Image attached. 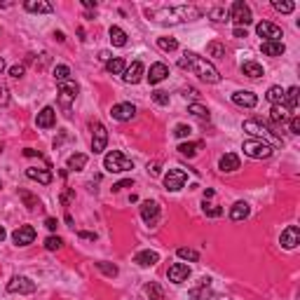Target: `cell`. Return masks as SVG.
Returning <instances> with one entry per match:
<instances>
[{
	"label": "cell",
	"mask_w": 300,
	"mask_h": 300,
	"mask_svg": "<svg viewBox=\"0 0 300 300\" xmlns=\"http://www.w3.org/2000/svg\"><path fill=\"white\" fill-rule=\"evenodd\" d=\"M150 19L159 24H181V21H195L202 17V10L195 5H176V7H157V10H145Z\"/></svg>",
	"instance_id": "6da1fadb"
},
{
	"label": "cell",
	"mask_w": 300,
	"mask_h": 300,
	"mask_svg": "<svg viewBox=\"0 0 300 300\" xmlns=\"http://www.w3.org/2000/svg\"><path fill=\"white\" fill-rule=\"evenodd\" d=\"M178 66L181 68H188V71H193L199 80H204V82H209V85H216L218 80H221V73L216 71V66L207 61L204 56H199L195 52H185L178 59Z\"/></svg>",
	"instance_id": "7a4b0ae2"
},
{
	"label": "cell",
	"mask_w": 300,
	"mask_h": 300,
	"mask_svg": "<svg viewBox=\"0 0 300 300\" xmlns=\"http://www.w3.org/2000/svg\"><path fill=\"white\" fill-rule=\"evenodd\" d=\"M104 169L108 171V174H124V171L134 169V162H131L127 155H122L120 150H110V153L104 157Z\"/></svg>",
	"instance_id": "3957f363"
},
{
	"label": "cell",
	"mask_w": 300,
	"mask_h": 300,
	"mask_svg": "<svg viewBox=\"0 0 300 300\" xmlns=\"http://www.w3.org/2000/svg\"><path fill=\"white\" fill-rule=\"evenodd\" d=\"M242 150H244V155L253 157V159H267V157L274 153L272 145L261 141V139H247V141L242 143Z\"/></svg>",
	"instance_id": "277c9868"
},
{
	"label": "cell",
	"mask_w": 300,
	"mask_h": 300,
	"mask_svg": "<svg viewBox=\"0 0 300 300\" xmlns=\"http://www.w3.org/2000/svg\"><path fill=\"white\" fill-rule=\"evenodd\" d=\"M230 19L235 21L237 26H244L247 28L251 21H253V14H251V7H248L247 2H242V0H237L232 2V7H230Z\"/></svg>",
	"instance_id": "5b68a950"
},
{
	"label": "cell",
	"mask_w": 300,
	"mask_h": 300,
	"mask_svg": "<svg viewBox=\"0 0 300 300\" xmlns=\"http://www.w3.org/2000/svg\"><path fill=\"white\" fill-rule=\"evenodd\" d=\"M185 181H188V174L183 169H169L164 174V188L169 193H178L181 188H185Z\"/></svg>",
	"instance_id": "8992f818"
},
{
	"label": "cell",
	"mask_w": 300,
	"mask_h": 300,
	"mask_svg": "<svg viewBox=\"0 0 300 300\" xmlns=\"http://www.w3.org/2000/svg\"><path fill=\"white\" fill-rule=\"evenodd\" d=\"M75 96H78V85L73 80H66V82L59 85V104H61L64 110L71 108V104L75 101Z\"/></svg>",
	"instance_id": "52a82bcc"
},
{
	"label": "cell",
	"mask_w": 300,
	"mask_h": 300,
	"mask_svg": "<svg viewBox=\"0 0 300 300\" xmlns=\"http://www.w3.org/2000/svg\"><path fill=\"white\" fill-rule=\"evenodd\" d=\"M256 33L265 38V42H282V28L272 24V21H261L256 26Z\"/></svg>",
	"instance_id": "ba28073f"
},
{
	"label": "cell",
	"mask_w": 300,
	"mask_h": 300,
	"mask_svg": "<svg viewBox=\"0 0 300 300\" xmlns=\"http://www.w3.org/2000/svg\"><path fill=\"white\" fill-rule=\"evenodd\" d=\"M106 145H108V129L101 122H96L94 124V134H91V150H94V155L104 153Z\"/></svg>",
	"instance_id": "9c48e42d"
},
{
	"label": "cell",
	"mask_w": 300,
	"mask_h": 300,
	"mask_svg": "<svg viewBox=\"0 0 300 300\" xmlns=\"http://www.w3.org/2000/svg\"><path fill=\"white\" fill-rule=\"evenodd\" d=\"M12 242L17 247H28L35 242V228L33 225H19L12 232Z\"/></svg>",
	"instance_id": "30bf717a"
},
{
	"label": "cell",
	"mask_w": 300,
	"mask_h": 300,
	"mask_svg": "<svg viewBox=\"0 0 300 300\" xmlns=\"http://www.w3.org/2000/svg\"><path fill=\"white\" fill-rule=\"evenodd\" d=\"M7 291L10 293H19V296H26V293L35 291V282H31L28 277H12L10 284H7Z\"/></svg>",
	"instance_id": "8fae6325"
},
{
	"label": "cell",
	"mask_w": 300,
	"mask_h": 300,
	"mask_svg": "<svg viewBox=\"0 0 300 300\" xmlns=\"http://www.w3.org/2000/svg\"><path fill=\"white\" fill-rule=\"evenodd\" d=\"M279 244L284 248H288V251H293V248L300 244V228L298 225H288L286 230L282 232V237H279Z\"/></svg>",
	"instance_id": "7c38bea8"
},
{
	"label": "cell",
	"mask_w": 300,
	"mask_h": 300,
	"mask_svg": "<svg viewBox=\"0 0 300 300\" xmlns=\"http://www.w3.org/2000/svg\"><path fill=\"white\" fill-rule=\"evenodd\" d=\"M167 277H169L171 284H183L190 277V267L185 263H174V265H169V270H167Z\"/></svg>",
	"instance_id": "4fadbf2b"
},
{
	"label": "cell",
	"mask_w": 300,
	"mask_h": 300,
	"mask_svg": "<svg viewBox=\"0 0 300 300\" xmlns=\"http://www.w3.org/2000/svg\"><path fill=\"white\" fill-rule=\"evenodd\" d=\"M244 131L253 134L256 139H261L265 143H270V141H267V139H270V129L263 124L261 120H247V122H244Z\"/></svg>",
	"instance_id": "5bb4252c"
},
{
	"label": "cell",
	"mask_w": 300,
	"mask_h": 300,
	"mask_svg": "<svg viewBox=\"0 0 300 300\" xmlns=\"http://www.w3.org/2000/svg\"><path fill=\"white\" fill-rule=\"evenodd\" d=\"M232 104L239 106V108H256L258 96H256L253 91H248V89H239V91L232 94Z\"/></svg>",
	"instance_id": "9a60e30c"
},
{
	"label": "cell",
	"mask_w": 300,
	"mask_h": 300,
	"mask_svg": "<svg viewBox=\"0 0 300 300\" xmlns=\"http://www.w3.org/2000/svg\"><path fill=\"white\" fill-rule=\"evenodd\" d=\"M143 73H145L143 64H141V61H134L129 68H124L122 80H124L127 85H139V82H141V78H143Z\"/></svg>",
	"instance_id": "2e32d148"
},
{
	"label": "cell",
	"mask_w": 300,
	"mask_h": 300,
	"mask_svg": "<svg viewBox=\"0 0 300 300\" xmlns=\"http://www.w3.org/2000/svg\"><path fill=\"white\" fill-rule=\"evenodd\" d=\"M110 115L118 120V122H129V120L136 115V106L134 104H115L113 110H110Z\"/></svg>",
	"instance_id": "e0dca14e"
},
{
	"label": "cell",
	"mask_w": 300,
	"mask_h": 300,
	"mask_svg": "<svg viewBox=\"0 0 300 300\" xmlns=\"http://www.w3.org/2000/svg\"><path fill=\"white\" fill-rule=\"evenodd\" d=\"M35 124H38L40 129H50L56 124V110H54L52 106H47V108H42L38 113V118H35Z\"/></svg>",
	"instance_id": "ac0fdd59"
},
{
	"label": "cell",
	"mask_w": 300,
	"mask_h": 300,
	"mask_svg": "<svg viewBox=\"0 0 300 300\" xmlns=\"http://www.w3.org/2000/svg\"><path fill=\"white\" fill-rule=\"evenodd\" d=\"M169 75V66L167 64H162V61H157V64H153L150 66V71H148V82L150 85H157V82H162V80Z\"/></svg>",
	"instance_id": "d6986e66"
},
{
	"label": "cell",
	"mask_w": 300,
	"mask_h": 300,
	"mask_svg": "<svg viewBox=\"0 0 300 300\" xmlns=\"http://www.w3.org/2000/svg\"><path fill=\"white\" fill-rule=\"evenodd\" d=\"M141 218H143L148 225H153V223L159 218V204H157V202H150V199L143 202V204H141Z\"/></svg>",
	"instance_id": "ffe728a7"
},
{
	"label": "cell",
	"mask_w": 300,
	"mask_h": 300,
	"mask_svg": "<svg viewBox=\"0 0 300 300\" xmlns=\"http://www.w3.org/2000/svg\"><path fill=\"white\" fill-rule=\"evenodd\" d=\"M209 286H211V279L209 277H202L199 284H197L195 288H190V300H207L211 296Z\"/></svg>",
	"instance_id": "44dd1931"
},
{
	"label": "cell",
	"mask_w": 300,
	"mask_h": 300,
	"mask_svg": "<svg viewBox=\"0 0 300 300\" xmlns=\"http://www.w3.org/2000/svg\"><path fill=\"white\" fill-rule=\"evenodd\" d=\"M239 167H242V162H239V155H235V153H225L218 159V169L221 171H237Z\"/></svg>",
	"instance_id": "7402d4cb"
},
{
	"label": "cell",
	"mask_w": 300,
	"mask_h": 300,
	"mask_svg": "<svg viewBox=\"0 0 300 300\" xmlns=\"http://www.w3.org/2000/svg\"><path fill=\"white\" fill-rule=\"evenodd\" d=\"M24 10L26 12H35V14H50L54 7L50 2H45V0H26L24 2Z\"/></svg>",
	"instance_id": "603a6c76"
},
{
	"label": "cell",
	"mask_w": 300,
	"mask_h": 300,
	"mask_svg": "<svg viewBox=\"0 0 300 300\" xmlns=\"http://www.w3.org/2000/svg\"><path fill=\"white\" fill-rule=\"evenodd\" d=\"M26 176L31 178V181H38L42 183V185H50L52 183V174L47 169H38V167H28L26 169Z\"/></svg>",
	"instance_id": "cb8c5ba5"
},
{
	"label": "cell",
	"mask_w": 300,
	"mask_h": 300,
	"mask_svg": "<svg viewBox=\"0 0 300 300\" xmlns=\"http://www.w3.org/2000/svg\"><path fill=\"white\" fill-rule=\"evenodd\" d=\"M159 261V256H157V251H139L136 256H134V263H139L141 267H150V265H155Z\"/></svg>",
	"instance_id": "d4e9b609"
},
{
	"label": "cell",
	"mask_w": 300,
	"mask_h": 300,
	"mask_svg": "<svg viewBox=\"0 0 300 300\" xmlns=\"http://www.w3.org/2000/svg\"><path fill=\"white\" fill-rule=\"evenodd\" d=\"M248 213H251V207H248L247 202H235L232 209H230V218L237 223V221H244Z\"/></svg>",
	"instance_id": "484cf974"
},
{
	"label": "cell",
	"mask_w": 300,
	"mask_h": 300,
	"mask_svg": "<svg viewBox=\"0 0 300 300\" xmlns=\"http://www.w3.org/2000/svg\"><path fill=\"white\" fill-rule=\"evenodd\" d=\"M108 35H110L113 47H124V45H127V33H124V31H122L120 26H110Z\"/></svg>",
	"instance_id": "4316f807"
},
{
	"label": "cell",
	"mask_w": 300,
	"mask_h": 300,
	"mask_svg": "<svg viewBox=\"0 0 300 300\" xmlns=\"http://www.w3.org/2000/svg\"><path fill=\"white\" fill-rule=\"evenodd\" d=\"M284 96H286V91L282 89V87H277V85H274V87H270V89H267V94H265V99H267L272 106H284Z\"/></svg>",
	"instance_id": "83f0119b"
},
{
	"label": "cell",
	"mask_w": 300,
	"mask_h": 300,
	"mask_svg": "<svg viewBox=\"0 0 300 300\" xmlns=\"http://www.w3.org/2000/svg\"><path fill=\"white\" fill-rule=\"evenodd\" d=\"M242 73L248 75V78L258 80V78H263V66L256 64V61H244V64H242Z\"/></svg>",
	"instance_id": "f1b7e54d"
},
{
	"label": "cell",
	"mask_w": 300,
	"mask_h": 300,
	"mask_svg": "<svg viewBox=\"0 0 300 300\" xmlns=\"http://www.w3.org/2000/svg\"><path fill=\"white\" fill-rule=\"evenodd\" d=\"M261 50H263V54H267V56H282V54L286 52L284 42H263Z\"/></svg>",
	"instance_id": "f546056e"
},
{
	"label": "cell",
	"mask_w": 300,
	"mask_h": 300,
	"mask_svg": "<svg viewBox=\"0 0 300 300\" xmlns=\"http://www.w3.org/2000/svg\"><path fill=\"white\" fill-rule=\"evenodd\" d=\"M66 167L71 171H80L87 167V155H82V153H75V155L68 157V162H66Z\"/></svg>",
	"instance_id": "4dcf8cb0"
},
{
	"label": "cell",
	"mask_w": 300,
	"mask_h": 300,
	"mask_svg": "<svg viewBox=\"0 0 300 300\" xmlns=\"http://www.w3.org/2000/svg\"><path fill=\"white\" fill-rule=\"evenodd\" d=\"M188 113L197 120H204V122L209 120V110H207V106H202V104H190L188 106Z\"/></svg>",
	"instance_id": "1f68e13d"
},
{
	"label": "cell",
	"mask_w": 300,
	"mask_h": 300,
	"mask_svg": "<svg viewBox=\"0 0 300 300\" xmlns=\"http://www.w3.org/2000/svg\"><path fill=\"white\" fill-rule=\"evenodd\" d=\"M288 110L286 106H272V110H270V118H272V122H286L288 120Z\"/></svg>",
	"instance_id": "d6a6232c"
},
{
	"label": "cell",
	"mask_w": 300,
	"mask_h": 300,
	"mask_svg": "<svg viewBox=\"0 0 300 300\" xmlns=\"http://www.w3.org/2000/svg\"><path fill=\"white\" fill-rule=\"evenodd\" d=\"M124 68H127V66H124V61H122L120 56L110 59V61L106 64V71H108V73H113V75H122V73H124Z\"/></svg>",
	"instance_id": "836d02e7"
},
{
	"label": "cell",
	"mask_w": 300,
	"mask_h": 300,
	"mask_svg": "<svg viewBox=\"0 0 300 300\" xmlns=\"http://www.w3.org/2000/svg\"><path fill=\"white\" fill-rule=\"evenodd\" d=\"M19 197L24 199V204H26V207H28L31 211L42 209V207H40V199H38V197H33L31 193H26V190H19Z\"/></svg>",
	"instance_id": "e575fe53"
},
{
	"label": "cell",
	"mask_w": 300,
	"mask_h": 300,
	"mask_svg": "<svg viewBox=\"0 0 300 300\" xmlns=\"http://www.w3.org/2000/svg\"><path fill=\"white\" fill-rule=\"evenodd\" d=\"M145 293H148V298H150V300H164V291L157 286L155 282L145 284Z\"/></svg>",
	"instance_id": "d590c367"
},
{
	"label": "cell",
	"mask_w": 300,
	"mask_h": 300,
	"mask_svg": "<svg viewBox=\"0 0 300 300\" xmlns=\"http://www.w3.org/2000/svg\"><path fill=\"white\" fill-rule=\"evenodd\" d=\"M157 47L164 50V52H176L178 42H176V38H157Z\"/></svg>",
	"instance_id": "8d00e7d4"
},
{
	"label": "cell",
	"mask_w": 300,
	"mask_h": 300,
	"mask_svg": "<svg viewBox=\"0 0 300 300\" xmlns=\"http://www.w3.org/2000/svg\"><path fill=\"white\" fill-rule=\"evenodd\" d=\"M199 148H202V143H181L178 145V153L183 157H195Z\"/></svg>",
	"instance_id": "74e56055"
},
{
	"label": "cell",
	"mask_w": 300,
	"mask_h": 300,
	"mask_svg": "<svg viewBox=\"0 0 300 300\" xmlns=\"http://www.w3.org/2000/svg\"><path fill=\"white\" fill-rule=\"evenodd\" d=\"M209 17H211V21L223 24V21H228V17H230V14H228V10H225V7H213V10L209 12Z\"/></svg>",
	"instance_id": "f35d334b"
},
{
	"label": "cell",
	"mask_w": 300,
	"mask_h": 300,
	"mask_svg": "<svg viewBox=\"0 0 300 300\" xmlns=\"http://www.w3.org/2000/svg\"><path fill=\"white\" fill-rule=\"evenodd\" d=\"M272 7L277 10V12H282V14H291L293 10H296V2H288V0H284V2H282V0H274Z\"/></svg>",
	"instance_id": "ab89813d"
},
{
	"label": "cell",
	"mask_w": 300,
	"mask_h": 300,
	"mask_svg": "<svg viewBox=\"0 0 300 300\" xmlns=\"http://www.w3.org/2000/svg\"><path fill=\"white\" fill-rule=\"evenodd\" d=\"M54 80L61 85V82H66V80H71V68L68 66H56L54 68Z\"/></svg>",
	"instance_id": "60d3db41"
},
{
	"label": "cell",
	"mask_w": 300,
	"mask_h": 300,
	"mask_svg": "<svg viewBox=\"0 0 300 300\" xmlns=\"http://www.w3.org/2000/svg\"><path fill=\"white\" fill-rule=\"evenodd\" d=\"M176 253H178V258H183V261H193V263H197L199 261V253H197L195 248H178V251H176Z\"/></svg>",
	"instance_id": "b9f144b4"
},
{
	"label": "cell",
	"mask_w": 300,
	"mask_h": 300,
	"mask_svg": "<svg viewBox=\"0 0 300 300\" xmlns=\"http://www.w3.org/2000/svg\"><path fill=\"white\" fill-rule=\"evenodd\" d=\"M207 52H209L211 56H216V59H223V56H225V45H221V42H209V45H207Z\"/></svg>",
	"instance_id": "7bdbcfd3"
},
{
	"label": "cell",
	"mask_w": 300,
	"mask_h": 300,
	"mask_svg": "<svg viewBox=\"0 0 300 300\" xmlns=\"http://www.w3.org/2000/svg\"><path fill=\"white\" fill-rule=\"evenodd\" d=\"M61 247H64V239H61V237L52 235V237L45 239V248H47V251H59Z\"/></svg>",
	"instance_id": "ee69618b"
},
{
	"label": "cell",
	"mask_w": 300,
	"mask_h": 300,
	"mask_svg": "<svg viewBox=\"0 0 300 300\" xmlns=\"http://www.w3.org/2000/svg\"><path fill=\"white\" fill-rule=\"evenodd\" d=\"M96 267H99L104 274H108V277H118V267H115V265H110V263L101 261V263H96Z\"/></svg>",
	"instance_id": "f6af8a7d"
},
{
	"label": "cell",
	"mask_w": 300,
	"mask_h": 300,
	"mask_svg": "<svg viewBox=\"0 0 300 300\" xmlns=\"http://www.w3.org/2000/svg\"><path fill=\"white\" fill-rule=\"evenodd\" d=\"M153 101H155L157 106H169V94L162 89H155L153 91Z\"/></svg>",
	"instance_id": "bcb514c9"
},
{
	"label": "cell",
	"mask_w": 300,
	"mask_h": 300,
	"mask_svg": "<svg viewBox=\"0 0 300 300\" xmlns=\"http://www.w3.org/2000/svg\"><path fill=\"white\" fill-rule=\"evenodd\" d=\"M204 213L211 216V218H216V216L223 213V207H218V204H207V202H204Z\"/></svg>",
	"instance_id": "7dc6e473"
},
{
	"label": "cell",
	"mask_w": 300,
	"mask_h": 300,
	"mask_svg": "<svg viewBox=\"0 0 300 300\" xmlns=\"http://www.w3.org/2000/svg\"><path fill=\"white\" fill-rule=\"evenodd\" d=\"M193 134V129L188 127V124H176V129H174V136L176 139H185V136H190Z\"/></svg>",
	"instance_id": "c3c4849f"
},
{
	"label": "cell",
	"mask_w": 300,
	"mask_h": 300,
	"mask_svg": "<svg viewBox=\"0 0 300 300\" xmlns=\"http://www.w3.org/2000/svg\"><path fill=\"white\" fill-rule=\"evenodd\" d=\"M24 71H26V68H24V64H17V66H12V68H10V75H12L14 80H19V78H24Z\"/></svg>",
	"instance_id": "681fc988"
},
{
	"label": "cell",
	"mask_w": 300,
	"mask_h": 300,
	"mask_svg": "<svg viewBox=\"0 0 300 300\" xmlns=\"http://www.w3.org/2000/svg\"><path fill=\"white\" fill-rule=\"evenodd\" d=\"M10 104V89L5 85H0V106H7Z\"/></svg>",
	"instance_id": "f907efd6"
},
{
	"label": "cell",
	"mask_w": 300,
	"mask_h": 300,
	"mask_svg": "<svg viewBox=\"0 0 300 300\" xmlns=\"http://www.w3.org/2000/svg\"><path fill=\"white\" fill-rule=\"evenodd\" d=\"M131 185H134V181H131V178H124V181H120V183H115V185H113V193H120V190L131 188Z\"/></svg>",
	"instance_id": "816d5d0a"
},
{
	"label": "cell",
	"mask_w": 300,
	"mask_h": 300,
	"mask_svg": "<svg viewBox=\"0 0 300 300\" xmlns=\"http://www.w3.org/2000/svg\"><path fill=\"white\" fill-rule=\"evenodd\" d=\"M288 124H291V134H300V118L298 115L288 118Z\"/></svg>",
	"instance_id": "f5cc1de1"
},
{
	"label": "cell",
	"mask_w": 300,
	"mask_h": 300,
	"mask_svg": "<svg viewBox=\"0 0 300 300\" xmlns=\"http://www.w3.org/2000/svg\"><path fill=\"white\" fill-rule=\"evenodd\" d=\"M148 174L150 176H159V162H148Z\"/></svg>",
	"instance_id": "db71d44e"
},
{
	"label": "cell",
	"mask_w": 300,
	"mask_h": 300,
	"mask_svg": "<svg viewBox=\"0 0 300 300\" xmlns=\"http://www.w3.org/2000/svg\"><path fill=\"white\" fill-rule=\"evenodd\" d=\"M73 197H75V193H73V190H64V195H61V204L66 207V204H68Z\"/></svg>",
	"instance_id": "11a10c76"
},
{
	"label": "cell",
	"mask_w": 300,
	"mask_h": 300,
	"mask_svg": "<svg viewBox=\"0 0 300 300\" xmlns=\"http://www.w3.org/2000/svg\"><path fill=\"white\" fill-rule=\"evenodd\" d=\"M56 225H59V223H56V218H47V221H45V228H47V230H56Z\"/></svg>",
	"instance_id": "9f6ffc18"
},
{
	"label": "cell",
	"mask_w": 300,
	"mask_h": 300,
	"mask_svg": "<svg viewBox=\"0 0 300 300\" xmlns=\"http://www.w3.org/2000/svg\"><path fill=\"white\" fill-rule=\"evenodd\" d=\"M235 38H247V28H244V26H235Z\"/></svg>",
	"instance_id": "6f0895ef"
},
{
	"label": "cell",
	"mask_w": 300,
	"mask_h": 300,
	"mask_svg": "<svg viewBox=\"0 0 300 300\" xmlns=\"http://www.w3.org/2000/svg\"><path fill=\"white\" fill-rule=\"evenodd\" d=\"M24 155H26V157H40V153H38V150H33V148H26V150H24Z\"/></svg>",
	"instance_id": "680465c9"
},
{
	"label": "cell",
	"mask_w": 300,
	"mask_h": 300,
	"mask_svg": "<svg viewBox=\"0 0 300 300\" xmlns=\"http://www.w3.org/2000/svg\"><path fill=\"white\" fill-rule=\"evenodd\" d=\"M80 239H96V235L94 232H78Z\"/></svg>",
	"instance_id": "91938a15"
},
{
	"label": "cell",
	"mask_w": 300,
	"mask_h": 300,
	"mask_svg": "<svg viewBox=\"0 0 300 300\" xmlns=\"http://www.w3.org/2000/svg\"><path fill=\"white\" fill-rule=\"evenodd\" d=\"M183 96H193V99H195V96H197V89H193V87H190V89H183Z\"/></svg>",
	"instance_id": "94428289"
},
{
	"label": "cell",
	"mask_w": 300,
	"mask_h": 300,
	"mask_svg": "<svg viewBox=\"0 0 300 300\" xmlns=\"http://www.w3.org/2000/svg\"><path fill=\"white\" fill-rule=\"evenodd\" d=\"M82 5H85V7H89V10H96V0H85Z\"/></svg>",
	"instance_id": "6125c7cd"
},
{
	"label": "cell",
	"mask_w": 300,
	"mask_h": 300,
	"mask_svg": "<svg viewBox=\"0 0 300 300\" xmlns=\"http://www.w3.org/2000/svg\"><path fill=\"white\" fill-rule=\"evenodd\" d=\"M213 195H216V193H213L211 188H209V190H204V202H207V199H211V197H213Z\"/></svg>",
	"instance_id": "be15d7a7"
},
{
	"label": "cell",
	"mask_w": 300,
	"mask_h": 300,
	"mask_svg": "<svg viewBox=\"0 0 300 300\" xmlns=\"http://www.w3.org/2000/svg\"><path fill=\"white\" fill-rule=\"evenodd\" d=\"M54 38L59 40V42H64V40H66V35H64V33H61V31H59V33H54Z\"/></svg>",
	"instance_id": "e7e4bbea"
},
{
	"label": "cell",
	"mask_w": 300,
	"mask_h": 300,
	"mask_svg": "<svg viewBox=\"0 0 300 300\" xmlns=\"http://www.w3.org/2000/svg\"><path fill=\"white\" fill-rule=\"evenodd\" d=\"M5 237H7V232H5V228H2V225H0V242H2V239H5Z\"/></svg>",
	"instance_id": "03108f58"
},
{
	"label": "cell",
	"mask_w": 300,
	"mask_h": 300,
	"mask_svg": "<svg viewBox=\"0 0 300 300\" xmlns=\"http://www.w3.org/2000/svg\"><path fill=\"white\" fill-rule=\"evenodd\" d=\"M2 71H5V61H2V56H0V75H2Z\"/></svg>",
	"instance_id": "003e7915"
}]
</instances>
